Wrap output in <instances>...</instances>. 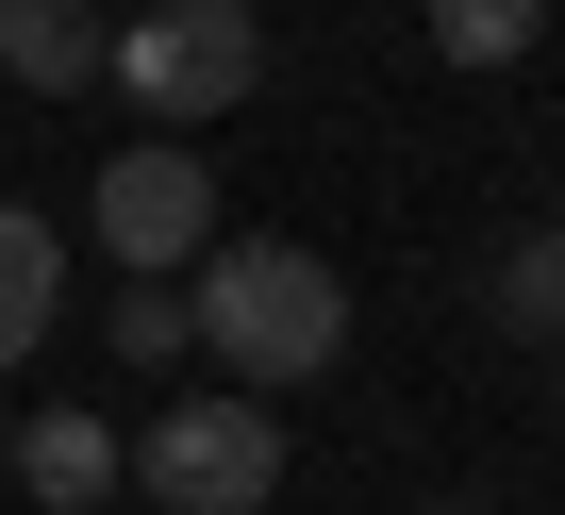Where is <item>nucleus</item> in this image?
<instances>
[{
	"instance_id": "nucleus-10",
	"label": "nucleus",
	"mask_w": 565,
	"mask_h": 515,
	"mask_svg": "<svg viewBox=\"0 0 565 515\" xmlns=\"http://www.w3.org/2000/svg\"><path fill=\"white\" fill-rule=\"evenodd\" d=\"M532 34H548V0H433V51L449 67H515Z\"/></svg>"
},
{
	"instance_id": "nucleus-1",
	"label": "nucleus",
	"mask_w": 565,
	"mask_h": 515,
	"mask_svg": "<svg viewBox=\"0 0 565 515\" xmlns=\"http://www.w3.org/2000/svg\"><path fill=\"white\" fill-rule=\"evenodd\" d=\"M183 333H200L249 399H300V383L350 350V283L317 267L300 233H216L200 267H183Z\"/></svg>"
},
{
	"instance_id": "nucleus-12",
	"label": "nucleus",
	"mask_w": 565,
	"mask_h": 515,
	"mask_svg": "<svg viewBox=\"0 0 565 515\" xmlns=\"http://www.w3.org/2000/svg\"><path fill=\"white\" fill-rule=\"evenodd\" d=\"M433 515H499V498H433Z\"/></svg>"
},
{
	"instance_id": "nucleus-11",
	"label": "nucleus",
	"mask_w": 565,
	"mask_h": 515,
	"mask_svg": "<svg viewBox=\"0 0 565 515\" xmlns=\"http://www.w3.org/2000/svg\"><path fill=\"white\" fill-rule=\"evenodd\" d=\"M548 350H565V333H548ZM548 416H565V366H548Z\"/></svg>"
},
{
	"instance_id": "nucleus-6",
	"label": "nucleus",
	"mask_w": 565,
	"mask_h": 515,
	"mask_svg": "<svg viewBox=\"0 0 565 515\" xmlns=\"http://www.w3.org/2000/svg\"><path fill=\"white\" fill-rule=\"evenodd\" d=\"M51 316H67V233L34 200H0V383L51 350Z\"/></svg>"
},
{
	"instance_id": "nucleus-3",
	"label": "nucleus",
	"mask_w": 565,
	"mask_h": 515,
	"mask_svg": "<svg viewBox=\"0 0 565 515\" xmlns=\"http://www.w3.org/2000/svg\"><path fill=\"white\" fill-rule=\"evenodd\" d=\"M134 482L167 498V515H266L282 498V416L233 383V399H167L150 432H134Z\"/></svg>"
},
{
	"instance_id": "nucleus-2",
	"label": "nucleus",
	"mask_w": 565,
	"mask_h": 515,
	"mask_svg": "<svg viewBox=\"0 0 565 515\" xmlns=\"http://www.w3.org/2000/svg\"><path fill=\"white\" fill-rule=\"evenodd\" d=\"M100 84H117L150 133H216V117L266 84V18H249V0H150L134 34H100Z\"/></svg>"
},
{
	"instance_id": "nucleus-13",
	"label": "nucleus",
	"mask_w": 565,
	"mask_h": 515,
	"mask_svg": "<svg viewBox=\"0 0 565 515\" xmlns=\"http://www.w3.org/2000/svg\"><path fill=\"white\" fill-rule=\"evenodd\" d=\"M0 449H18V416H0Z\"/></svg>"
},
{
	"instance_id": "nucleus-8",
	"label": "nucleus",
	"mask_w": 565,
	"mask_h": 515,
	"mask_svg": "<svg viewBox=\"0 0 565 515\" xmlns=\"http://www.w3.org/2000/svg\"><path fill=\"white\" fill-rule=\"evenodd\" d=\"M482 316H499V333H565V200H548V216L499 249V267H482Z\"/></svg>"
},
{
	"instance_id": "nucleus-7",
	"label": "nucleus",
	"mask_w": 565,
	"mask_h": 515,
	"mask_svg": "<svg viewBox=\"0 0 565 515\" xmlns=\"http://www.w3.org/2000/svg\"><path fill=\"white\" fill-rule=\"evenodd\" d=\"M0 84L84 100V84H100V18H84V0H0Z\"/></svg>"
},
{
	"instance_id": "nucleus-5",
	"label": "nucleus",
	"mask_w": 565,
	"mask_h": 515,
	"mask_svg": "<svg viewBox=\"0 0 565 515\" xmlns=\"http://www.w3.org/2000/svg\"><path fill=\"white\" fill-rule=\"evenodd\" d=\"M0 465L34 482V515H100V498L134 482V449H117V432H100L84 399H34V416H18V449H0Z\"/></svg>"
},
{
	"instance_id": "nucleus-9",
	"label": "nucleus",
	"mask_w": 565,
	"mask_h": 515,
	"mask_svg": "<svg viewBox=\"0 0 565 515\" xmlns=\"http://www.w3.org/2000/svg\"><path fill=\"white\" fill-rule=\"evenodd\" d=\"M100 333H117V366H183V350H200V333H183V267H134Z\"/></svg>"
},
{
	"instance_id": "nucleus-4",
	"label": "nucleus",
	"mask_w": 565,
	"mask_h": 515,
	"mask_svg": "<svg viewBox=\"0 0 565 515\" xmlns=\"http://www.w3.org/2000/svg\"><path fill=\"white\" fill-rule=\"evenodd\" d=\"M84 233L117 249V267H200V249H216V167H200V133H134V150L84 183Z\"/></svg>"
}]
</instances>
